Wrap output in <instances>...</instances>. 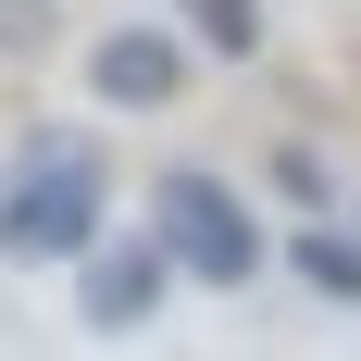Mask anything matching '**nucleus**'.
Instances as JSON below:
<instances>
[{"mask_svg": "<svg viewBox=\"0 0 361 361\" xmlns=\"http://www.w3.org/2000/svg\"><path fill=\"white\" fill-rule=\"evenodd\" d=\"M100 137H75V125H37L13 162H0V262H75L100 237Z\"/></svg>", "mask_w": 361, "mask_h": 361, "instance_id": "nucleus-1", "label": "nucleus"}, {"mask_svg": "<svg viewBox=\"0 0 361 361\" xmlns=\"http://www.w3.org/2000/svg\"><path fill=\"white\" fill-rule=\"evenodd\" d=\"M274 187H287L299 212H324V200H336V175H324V149H312V137H287V149H274Z\"/></svg>", "mask_w": 361, "mask_h": 361, "instance_id": "nucleus-7", "label": "nucleus"}, {"mask_svg": "<svg viewBox=\"0 0 361 361\" xmlns=\"http://www.w3.org/2000/svg\"><path fill=\"white\" fill-rule=\"evenodd\" d=\"M287 262H299V287H312V299H349V312H361V237L299 224V237H287Z\"/></svg>", "mask_w": 361, "mask_h": 361, "instance_id": "nucleus-5", "label": "nucleus"}, {"mask_svg": "<svg viewBox=\"0 0 361 361\" xmlns=\"http://www.w3.org/2000/svg\"><path fill=\"white\" fill-rule=\"evenodd\" d=\"M187 25L212 37V63H250L262 50V0H187Z\"/></svg>", "mask_w": 361, "mask_h": 361, "instance_id": "nucleus-6", "label": "nucleus"}, {"mask_svg": "<svg viewBox=\"0 0 361 361\" xmlns=\"http://www.w3.org/2000/svg\"><path fill=\"white\" fill-rule=\"evenodd\" d=\"M149 237H162V262L200 274V287H250L262 262H274V237L250 224V200L224 175H200V162H175V175L149 187Z\"/></svg>", "mask_w": 361, "mask_h": 361, "instance_id": "nucleus-2", "label": "nucleus"}, {"mask_svg": "<svg viewBox=\"0 0 361 361\" xmlns=\"http://www.w3.org/2000/svg\"><path fill=\"white\" fill-rule=\"evenodd\" d=\"M162 274H175V262H162V237H87V250H75V299H87V324L100 336H137L149 312H162Z\"/></svg>", "mask_w": 361, "mask_h": 361, "instance_id": "nucleus-3", "label": "nucleus"}, {"mask_svg": "<svg viewBox=\"0 0 361 361\" xmlns=\"http://www.w3.org/2000/svg\"><path fill=\"white\" fill-rule=\"evenodd\" d=\"M87 87H100L112 112H175L187 100V37L175 25H112L100 50H87Z\"/></svg>", "mask_w": 361, "mask_h": 361, "instance_id": "nucleus-4", "label": "nucleus"}]
</instances>
